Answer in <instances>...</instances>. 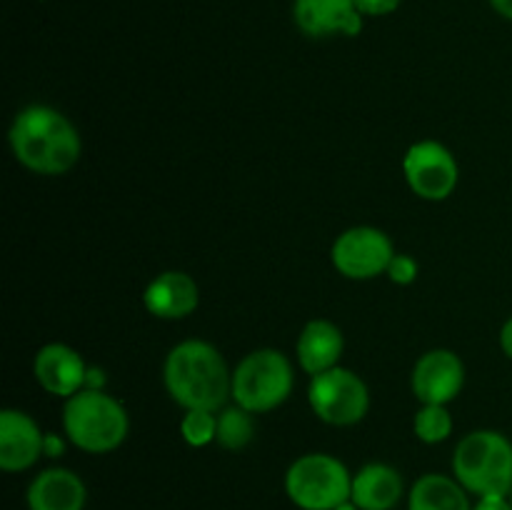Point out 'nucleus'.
Returning <instances> with one entry per match:
<instances>
[{"label":"nucleus","mask_w":512,"mask_h":510,"mask_svg":"<svg viewBox=\"0 0 512 510\" xmlns=\"http://www.w3.org/2000/svg\"><path fill=\"white\" fill-rule=\"evenodd\" d=\"M10 148L33 173L60 175L78 163L80 135L58 110L48 105H30L15 115Z\"/></svg>","instance_id":"1"},{"label":"nucleus","mask_w":512,"mask_h":510,"mask_svg":"<svg viewBox=\"0 0 512 510\" xmlns=\"http://www.w3.org/2000/svg\"><path fill=\"white\" fill-rule=\"evenodd\" d=\"M165 388L175 403L188 410H215L233 395V375L228 373L218 348L203 340H185L170 350L165 360Z\"/></svg>","instance_id":"2"},{"label":"nucleus","mask_w":512,"mask_h":510,"mask_svg":"<svg viewBox=\"0 0 512 510\" xmlns=\"http://www.w3.org/2000/svg\"><path fill=\"white\" fill-rule=\"evenodd\" d=\"M63 425L80 450L108 453L128 435V413L115 398L90 388L70 395L63 408Z\"/></svg>","instance_id":"3"},{"label":"nucleus","mask_w":512,"mask_h":510,"mask_svg":"<svg viewBox=\"0 0 512 510\" xmlns=\"http://www.w3.org/2000/svg\"><path fill=\"white\" fill-rule=\"evenodd\" d=\"M453 470L460 485L470 493L508 495L512 490V445L505 435L478 430L460 440L455 448Z\"/></svg>","instance_id":"4"},{"label":"nucleus","mask_w":512,"mask_h":510,"mask_svg":"<svg viewBox=\"0 0 512 510\" xmlns=\"http://www.w3.org/2000/svg\"><path fill=\"white\" fill-rule=\"evenodd\" d=\"M290 500L303 510H338L353 493L348 468L333 455H303L285 475Z\"/></svg>","instance_id":"5"},{"label":"nucleus","mask_w":512,"mask_h":510,"mask_svg":"<svg viewBox=\"0 0 512 510\" xmlns=\"http://www.w3.org/2000/svg\"><path fill=\"white\" fill-rule=\"evenodd\" d=\"M293 390V368L278 350H255L233 373V398L250 413H265L285 403Z\"/></svg>","instance_id":"6"},{"label":"nucleus","mask_w":512,"mask_h":510,"mask_svg":"<svg viewBox=\"0 0 512 510\" xmlns=\"http://www.w3.org/2000/svg\"><path fill=\"white\" fill-rule=\"evenodd\" d=\"M315 415L330 425H355L370 408L368 385L345 368H330L313 375L308 390Z\"/></svg>","instance_id":"7"},{"label":"nucleus","mask_w":512,"mask_h":510,"mask_svg":"<svg viewBox=\"0 0 512 510\" xmlns=\"http://www.w3.org/2000/svg\"><path fill=\"white\" fill-rule=\"evenodd\" d=\"M333 265L350 280H370L380 273H388L390 260L395 258L393 243L378 228H350L335 240Z\"/></svg>","instance_id":"8"},{"label":"nucleus","mask_w":512,"mask_h":510,"mask_svg":"<svg viewBox=\"0 0 512 510\" xmlns=\"http://www.w3.org/2000/svg\"><path fill=\"white\" fill-rule=\"evenodd\" d=\"M403 168L413 193L425 200H445L458 185V163L453 153L435 140L415 143L405 155Z\"/></svg>","instance_id":"9"},{"label":"nucleus","mask_w":512,"mask_h":510,"mask_svg":"<svg viewBox=\"0 0 512 510\" xmlns=\"http://www.w3.org/2000/svg\"><path fill=\"white\" fill-rule=\"evenodd\" d=\"M465 368L450 350H430L413 370V393L425 405H445L460 393Z\"/></svg>","instance_id":"10"},{"label":"nucleus","mask_w":512,"mask_h":510,"mask_svg":"<svg viewBox=\"0 0 512 510\" xmlns=\"http://www.w3.org/2000/svg\"><path fill=\"white\" fill-rule=\"evenodd\" d=\"M45 438L35 420L20 410L0 413V468L8 473L30 468L40 458Z\"/></svg>","instance_id":"11"},{"label":"nucleus","mask_w":512,"mask_h":510,"mask_svg":"<svg viewBox=\"0 0 512 510\" xmlns=\"http://www.w3.org/2000/svg\"><path fill=\"white\" fill-rule=\"evenodd\" d=\"M295 23L313 38L335 33L358 35L363 28L355 0H295Z\"/></svg>","instance_id":"12"},{"label":"nucleus","mask_w":512,"mask_h":510,"mask_svg":"<svg viewBox=\"0 0 512 510\" xmlns=\"http://www.w3.org/2000/svg\"><path fill=\"white\" fill-rule=\"evenodd\" d=\"M33 370L38 383L48 393L65 395V398L80 393V388L88 380V368H85L83 358L73 348L60 343L40 348L38 355H35Z\"/></svg>","instance_id":"13"},{"label":"nucleus","mask_w":512,"mask_h":510,"mask_svg":"<svg viewBox=\"0 0 512 510\" xmlns=\"http://www.w3.org/2000/svg\"><path fill=\"white\" fill-rule=\"evenodd\" d=\"M198 285L190 275L178 273V270H168L160 273L153 283L145 288L143 303L158 318H185L198 308Z\"/></svg>","instance_id":"14"},{"label":"nucleus","mask_w":512,"mask_h":510,"mask_svg":"<svg viewBox=\"0 0 512 510\" xmlns=\"http://www.w3.org/2000/svg\"><path fill=\"white\" fill-rule=\"evenodd\" d=\"M30 510H83L85 485L75 473L50 468L28 488Z\"/></svg>","instance_id":"15"},{"label":"nucleus","mask_w":512,"mask_h":510,"mask_svg":"<svg viewBox=\"0 0 512 510\" xmlns=\"http://www.w3.org/2000/svg\"><path fill=\"white\" fill-rule=\"evenodd\" d=\"M343 333L338 325L328 320H310L298 340V358L305 373L320 375L330 368H338L343 355Z\"/></svg>","instance_id":"16"},{"label":"nucleus","mask_w":512,"mask_h":510,"mask_svg":"<svg viewBox=\"0 0 512 510\" xmlns=\"http://www.w3.org/2000/svg\"><path fill=\"white\" fill-rule=\"evenodd\" d=\"M403 495V478L395 468L383 463H370L353 478L355 508L360 510H390Z\"/></svg>","instance_id":"17"},{"label":"nucleus","mask_w":512,"mask_h":510,"mask_svg":"<svg viewBox=\"0 0 512 510\" xmlns=\"http://www.w3.org/2000/svg\"><path fill=\"white\" fill-rule=\"evenodd\" d=\"M410 510H470L463 488L445 475H425L413 485Z\"/></svg>","instance_id":"18"},{"label":"nucleus","mask_w":512,"mask_h":510,"mask_svg":"<svg viewBox=\"0 0 512 510\" xmlns=\"http://www.w3.org/2000/svg\"><path fill=\"white\" fill-rule=\"evenodd\" d=\"M255 425L250 418V410L245 408H225L218 415V430H215V440L228 450H240L253 440Z\"/></svg>","instance_id":"19"},{"label":"nucleus","mask_w":512,"mask_h":510,"mask_svg":"<svg viewBox=\"0 0 512 510\" xmlns=\"http://www.w3.org/2000/svg\"><path fill=\"white\" fill-rule=\"evenodd\" d=\"M450 430H453V418L445 410V405H425L415 415V435L423 443H440V440L448 438Z\"/></svg>","instance_id":"20"},{"label":"nucleus","mask_w":512,"mask_h":510,"mask_svg":"<svg viewBox=\"0 0 512 510\" xmlns=\"http://www.w3.org/2000/svg\"><path fill=\"white\" fill-rule=\"evenodd\" d=\"M215 430H218V418L210 410H188V415L180 423L185 443L195 445V448L215 440Z\"/></svg>","instance_id":"21"},{"label":"nucleus","mask_w":512,"mask_h":510,"mask_svg":"<svg viewBox=\"0 0 512 510\" xmlns=\"http://www.w3.org/2000/svg\"><path fill=\"white\" fill-rule=\"evenodd\" d=\"M388 275L393 283L408 285L413 283L415 275H418V263H415L413 258H408V255H395L388 265Z\"/></svg>","instance_id":"22"},{"label":"nucleus","mask_w":512,"mask_h":510,"mask_svg":"<svg viewBox=\"0 0 512 510\" xmlns=\"http://www.w3.org/2000/svg\"><path fill=\"white\" fill-rule=\"evenodd\" d=\"M400 5V0H355L360 15H388Z\"/></svg>","instance_id":"23"},{"label":"nucleus","mask_w":512,"mask_h":510,"mask_svg":"<svg viewBox=\"0 0 512 510\" xmlns=\"http://www.w3.org/2000/svg\"><path fill=\"white\" fill-rule=\"evenodd\" d=\"M473 510H512V503L505 500V495H485Z\"/></svg>","instance_id":"24"},{"label":"nucleus","mask_w":512,"mask_h":510,"mask_svg":"<svg viewBox=\"0 0 512 510\" xmlns=\"http://www.w3.org/2000/svg\"><path fill=\"white\" fill-rule=\"evenodd\" d=\"M500 343H503V350L508 358H512V318L505 323L503 333H500Z\"/></svg>","instance_id":"25"},{"label":"nucleus","mask_w":512,"mask_h":510,"mask_svg":"<svg viewBox=\"0 0 512 510\" xmlns=\"http://www.w3.org/2000/svg\"><path fill=\"white\" fill-rule=\"evenodd\" d=\"M493 3V8L498 10L500 15H505V18L512 20V0H490Z\"/></svg>","instance_id":"26"}]
</instances>
